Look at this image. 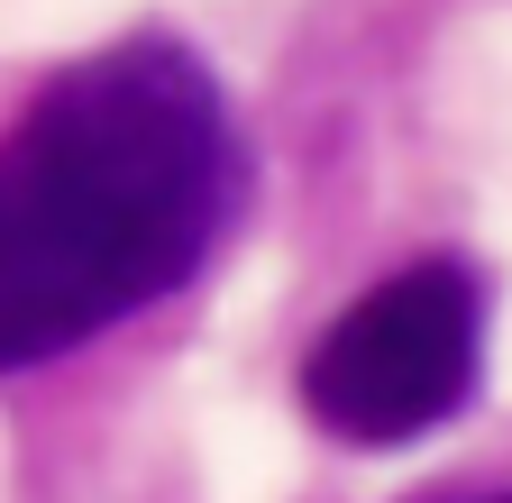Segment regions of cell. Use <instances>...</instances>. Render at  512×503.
Masks as SVG:
<instances>
[{"label": "cell", "instance_id": "6da1fadb", "mask_svg": "<svg viewBox=\"0 0 512 503\" xmlns=\"http://www.w3.org/2000/svg\"><path fill=\"white\" fill-rule=\"evenodd\" d=\"M247 147L220 74L165 28L64 65L0 138V375L92 348L220 257Z\"/></svg>", "mask_w": 512, "mask_h": 503}, {"label": "cell", "instance_id": "7a4b0ae2", "mask_svg": "<svg viewBox=\"0 0 512 503\" xmlns=\"http://www.w3.org/2000/svg\"><path fill=\"white\" fill-rule=\"evenodd\" d=\"M485 375V284L458 257H412L357 293L302 357V412L348 449H403V439L458 421Z\"/></svg>", "mask_w": 512, "mask_h": 503}, {"label": "cell", "instance_id": "3957f363", "mask_svg": "<svg viewBox=\"0 0 512 503\" xmlns=\"http://www.w3.org/2000/svg\"><path fill=\"white\" fill-rule=\"evenodd\" d=\"M503 503H512V494H503Z\"/></svg>", "mask_w": 512, "mask_h": 503}]
</instances>
